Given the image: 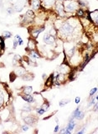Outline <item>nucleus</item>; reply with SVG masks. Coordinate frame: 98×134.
<instances>
[{"label": "nucleus", "instance_id": "obj_31", "mask_svg": "<svg viewBox=\"0 0 98 134\" xmlns=\"http://www.w3.org/2000/svg\"><path fill=\"white\" fill-rule=\"evenodd\" d=\"M85 130H86V129H85V128H82V129H81V131H79V132H78L77 133H78V134H81V133H84V132H85Z\"/></svg>", "mask_w": 98, "mask_h": 134}, {"label": "nucleus", "instance_id": "obj_28", "mask_svg": "<svg viewBox=\"0 0 98 134\" xmlns=\"http://www.w3.org/2000/svg\"><path fill=\"white\" fill-rule=\"evenodd\" d=\"M75 101H76V104H79L80 103V101H81V98H80V97H76V100H75Z\"/></svg>", "mask_w": 98, "mask_h": 134}, {"label": "nucleus", "instance_id": "obj_16", "mask_svg": "<svg viewBox=\"0 0 98 134\" xmlns=\"http://www.w3.org/2000/svg\"><path fill=\"white\" fill-rule=\"evenodd\" d=\"M43 3L45 6H51L55 3V0H43Z\"/></svg>", "mask_w": 98, "mask_h": 134}, {"label": "nucleus", "instance_id": "obj_10", "mask_svg": "<svg viewBox=\"0 0 98 134\" xmlns=\"http://www.w3.org/2000/svg\"><path fill=\"white\" fill-rule=\"evenodd\" d=\"M34 17H35V14H34V12H33L32 10L27 11V13H26V14H25L26 19H29L30 20H32V19H34Z\"/></svg>", "mask_w": 98, "mask_h": 134}, {"label": "nucleus", "instance_id": "obj_1", "mask_svg": "<svg viewBox=\"0 0 98 134\" xmlns=\"http://www.w3.org/2000/svg\"><path fill=\"white\" fill-rule=\"evenodd\" d=\"M78 3L76 2V1H73V0H66L64 2L63 7H64V10L65 12H74L76 9H78Z\"/></svg>", "mask_w": 98, "mask_h": 134}, {"label": "nucleus", "instance_id": "obj_29", "mask_svg": "<svg viewBox=\"0 0 98 134\" xmlns=\"http://www.w3.org/2000/svg\"><path fill=\"white\" fill-rule=\"evenodd\" d=\"M18 45H19V44H18L17 41H16V40H14V47H14V49H15L16 47H17Z\"/></svg>", "mask_w": 98, "mask_h": 134}, {"label": "nucleus", "instance_id": "obj_19", "mask_svg": "<svg viewBox=\"0 0 98 134\" xmlns=\"http://www.w3.org/2000/svg\"><path fill=\"white\" fill-rule=\"evenodd\" d=\"M69 102H70V100H68V99H66V100H60V102L59 103V105H60V106H64V105L68 104Z\"/></svg>", "mask_w": 98, "mask_h": 134}, {"label": "nucleus", "instance_id": "obj_24", "mask_svg": "<svg viewBox=\"0 0 98 134\" xmlns=\"http://www.w3.org/2000/svg\"><path fill=\"white\" fill-rule=\"evenodd\" d=\"M49 107H50V104H49V103H47V102H46V103H45V104H44V105H43V107H42V108H43V109H45V111H46V110H48V108H49Z\"/></svg>", "mask_w": 98, "mask_h": 134}, {"label": "nucleus", "instance_id": "obj_13", "mask_svg": "<svg viewBox=\"0 0 98 134\" xmlns=\"http://www.w3.org/2000/svg\"><path fill=\"white\" fill-rule=\"evenodd\" d=\"M32 91H33V88L31 86H27L24 89V92L25 93V95H30V93Z\"/></svg>", "mask_w": 98, "mask_h": 134}, {"label": "nucleus", "instance_id": "obj_7", "mask_svg": "<svg viewBox=\"0 0 98 134\" xmlns=\"http://www.w3.org/2000/svg\"><path fill=\"white\" fill-rule=\"evenodd\" d=\"M22 98L24 99L26 102H28V103H34V102H35V100L34 99V97L30 95H26L25 96L23 95Z\"/></svg>", "mask_w": 98, "mask_h": 134}, {"label": "nucleus", "instance_id": "obj_6", "mask_svg": "<svg viewBox=\"0 0 98 134\" xmlns=\"http://www.w3.org/2000/svg\"><path fill=\"white\" fill-rule=\"evenodd\" d=\"M40 0H31V7L34 9H39L40 8Z\"/></svg>", "mask_w": 98, "mask_h": 134}, {"label": "nucleus", "instance_id": "obj_9", "mask_svg": "<svg viewBox=\"0 0 98 134\" xmlns=\"http://www.w3.org/2000/svg\"><path fill=\"white\" fill-rule=\"evenodd\" d=\"M24 122H25V123L28 124V125H32V124H34V122H35V119L33 118L32 116H26L25 118H24Z\"/></svg>", "mask_w": 98, "mask_h": 134}, {"label": "nucleus", "instance_id": "obj_35", "mask_svg": "<svg viewBox=\"0 0 98 134\" xmlns=\"http://www.w3.org/2000/svg\"><path fill=\"white\" fill-rule=\"evenodd\" d=\"M57 1H60V2H61V1H63V0H57Z\"/></svg>", "mask_w": 98, "mask_h": 134}, {"label": "nucleus", "instance_id": "obj_11", "mask_svg": "<svg viewBox=\"0 0 98 134\" xmlns=\"http://www.w3.org/2000/svg\"><path fill=\"white\" fill-rule=\"evenodd\" d=\"M44 30H45V28L41 27V28H40V29H37L36 30L33 31V36H34V37H37L42 31H44Z\"/></svg>", "mask_w": 98, "mask_h": 134}, {"label": "nucleus", "instance_id": "obj_30", "mask_svg": "<svg viewBox=\"0 0 98 134\" xmlns=\"http://www.w3.org/2000/svg\"><path fill=\"white\" fill-rule=\"evenodd\" d=\"M24 110H26V111H29V110H31V107L30 106H24Z\"/></svg>", "mask_w": 98, "mask_h": 134}, {"label": "nucleus", "instance_id": "obj_3", "mask_svg": "<svg viewBox=\"0 0 98 134\" xmlns=\"http://www.w3.org/2000/svg\"><path fill=\"white\" fill-rule=\"evenodd\" d=\"M43 40L45 44H47V45H52V44H54L55 41V37H54V36H52V35H50V34H45V36H44Z\"/></svg>", "mask_w": 98, "mask_h": 134}, {"label": "nucleus", "instance_id": "obj_20", "mask_svg": "<svg viewBox=\"0 0 98 134\" xmlns=\"http://www.w3.org/2000/svg\"><path fill=\"white\" fill-rule=\"evenodd\" d=\"M4 52V41L0 42V56L2 55Z\"/></svg>", "mask_w": 98, "mask_h": 134}, {"label": "nucleus", "instance_id": "obj_17", "mask_svg": "<svg viewBox=\"0 0 98 134\" xmlns=\"http://www.w3.org/2000/svg\"><path fill=\"white\" fill-rule=\"evenodd\" d=\"M15 40L17 41V42H18V44H19V46H22L23 43H24V41H23L22 38H21L20 36H19V35L15 36Z\"/></svg>", "mask_w": 98, "mask_h": 134}, {"label": "nucleus", "instance_id": "obj_5", "mask_svg": "<svg viewBox=\"0 0 98 134\" xmlns=\"http://www.w3.org/2000/svg\"><path fill=\"white\" fill-rule=\"evenodd\" d=\"M75 127H76V122H75V121L73 120V119H71V120L70 121L69 123H68L67 127H66L65 129H66V131H68L70 133H71V132H72L73 129L75 128Z\"/></svg>", "mask_w": 98, "mask_h": 134}, {"label": "nucleus", "instance_id": "obj_15", "mask_svg": "<svg viewBox=\"0 0 98 134\" xmlns=\"http://www.w3.org/2000/svg\"><path fill=\"white\" fill-rule=\"evenodd\" d=\"M57 11H58L59 14H61L63 12H65V10H64V7H63V4H60L57 5Z\"/></svg>", "mask_w": 98, "mask_h": 134}, {"label": "nucleus", "instance_id": "obj_18", "mask_svg": "<svg viewBox=\"0 0 98 134\" xmlns=\"http://www.w3.org/2000/svg\"><path fill=\"white\" fill-rule=\"evenodd\" d=\"M3 36H4V39H8V38H10L12 36V33L9 32V31H4L3 33Z\"/></svg>", "mask_w": 98, "mask_h": 134}, {"label": "nucleus", "instance_id": "obj_8", "mask_svg": "<svg viewBox=\"0 0 98 134\" xmlns=\"http://www.w3.org/2000/svg\"><path fill=\"white\" fill-rule=\"evenodd\" d=\"M89 15L91 19H92V21L97 24V10H95L93 13H91V14H89Z\"/></svg>", "mask_w": 98, "mask_h": 134}, {"label": "nucleus", "instance_id": "obj_2", "mask_svg": "<svg viewBox=\"0 0 98 134\" xmlns=\"http://www.w3.org/2000/svg\"><path fill=\"white\" fill-rule=\"evenodd\" d=\"M74 26L71 25L70 23L68 22H65L63 24V25L60 27V33H61V35H63V36H71V35H72V33L74 32Z\"/></svg>", "mask_w": 98, "mask_h": 134}, {"label": "nucleus", "instance_id": "obj_4", "mask_svg": "<svg viewBox=\"0 0 98 134\" xmlns=\"http://www.w3.org/2000/svg\"><path fill=\"white\" fill-rule=\"evenodd\" d=\"M84 117V113H82V112L80 110L79 108H76V110H74V112H73L72 114V118L71 119H77V120H81V119Z\"/></svg>", "mask_w": 98, "mask_h": 134}, {"label": "nucleus", "instance_id": "obj_12", "mask_svg": "<svg viewBox=\"0 0 98 134\" xmlns=\"http://www.w3.org/2000/svg\"><path fill=\"white\" fill-rule=\"evenodd\" d=\"M28 48H29L30 50H34L35 48V42L33 40H29V44H28Z\"/></svg>", "mask_w": 98, "mask_h": 134}, {"label": "nucleus", "instance_id": "obj_23", "mask_svg": "<svg viewBox=\"0 0 98 134\" xmlns=\"http://www.w3.org/2000/svg\"><path fill=\"white\" fill-rule=\"evenodd\" d=\"M37 112H38L40 115H43V114L45 112V110L41 107V108H38V109H37Z\"/></svg>", "mask_w": 98, "mask_h": 134}, {"label": "nucleus", "instance_id": "obj_25", "mask_svg": "<svg viewBox=\"0 0 98 134\" xmlns=\"http://www.w3.org/2000/svg\"><path fill=\"white\" fill-rule=\"evenodd\" d=\"M96 91H97V88H94V89H92L91 90V92H90V95H91V96H92V95H94V94L96 93Z\"/></svg>", "mask_w": 98, "mask_h": 134}, {"label": "nucleus", "instance_id": "obj_34", "mask_svg": "<svg viewBox=\"0 0 98 134\" xmlns=\"http://www.w3.org/2000/svg\"><path fill=\"white\" fill-rule=\"evenodd\" d=\"M1 41H3V40L1 39V37H0V42H1Z\"/></svg>", "mask_w": 98, "mask_h": 134}, {"label": "nucleus", "instance_id": "obj_26", "mask_svg": "<svg viewBox=\"0 0 98 134\" xmlns=\"http://www.w3.org/2000/svg\"><path fill=\"white\" fill-rule=\"evenodd\" d=\"M3 102H4V95L2 93H0V106L2 105Z\"/></svg>", "mask_w": 98, "mask_h": 134}, {"label": "nucleus", "instance_id": "obj_22", "mask_svg": "<svg viewBox=\"0 0 98 134\" xmlns=\"http://www.w3.org/2000/svg\"><path fill=\"white\" fill-rule=\"evenodd\" d=\"M84 14H85V12L81 9H79L77 10V15L79 16V17H81V16H83Z\"/></svg>", "mask_w": 98, "mask_h": 134}, {"label": "nucleus", "instance_id": "obj_32", "mask_svg": "<svg viewBox=\"0 0 98 134\" xmlns=\"http://www.w3.org/2000/svg\"><path fill=\"white\" fill-rule=\"evenodd\" d=\"M59 129H60V127H59V126L57 125L56 127H55V130H54V132H57L59 131Z\"/></svg>", "mask_w": 98, "mask_h": 134}, {"label": "nucleus", "instance_id": "obj_27", "mask_svg": "<svg viewBox=\"0 0 98 134\" xmlns=\"http://www.w3.org/2000/svg\"><path fill=\"white\" fill-rule=\"evenodd\" d=\"M28 130H29V127H28V125H24L22 127V131H24V132H27Z\"/></svg>", "mask_w": 98, "mask_h": 134}, {"label": "nucleus", "instance_id": "obj_14", "mask_svg": "<svg viewBox=\"0 0 98 134\" xmlns=\"http://www.w3.org/2000/svg\"><path fill=\"white\" fill-rule=\"evenodd\" d=\"M30 57H33V58H40V56L38 52H35L34 50H32V52H30Z\"/></svg>", "mask_w": 98, "mask_h": 134}, {"label": "nucleus", "instance_id": "obj_21", "mask_svg": "<svg viewBox=\"0 0 98 134\" xmlns=\"http://www.w3.org/2000/svg\"><path fill=\"white\" fill-rule=\"evenodd\" d=\"M53 79H54V75L52 74V75L48 79V80H47V82H46V85L47 86H50V85H51L52 83H53V82H52V81H53Z\"/></svg>", "mask_w": 98, "mask_h": 134}, {"label": "nucleus", "instance_id": "obj_33", "mask_svg": "<svg viewBox=\"0 0 98 134\" xmlns=\"http://www.w3.org/2000/svg\"><path fill=\"white\" fill-rule=\"evenodd\" d=\"M45 77H46V75H45V74H43V79H45Z\"/></svg>", "mask_w": 98, "mask_h": 134}]
</instances>
